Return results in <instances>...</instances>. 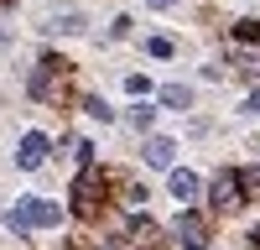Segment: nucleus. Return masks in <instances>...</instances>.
I'll use <instances>...</instances> for the list:
<instances>
[{
    "label": "nucleus",
    "mask_w": 260,
    "mask_h": 250,
    "mask_svg": "<svg viewBox=\"0 0 260 250\" xmlns=\"http://www.w3.org/2000/svg\"><path fill=\"white\" fill-rule=\"evenodd\" d=\"M6 47H11V32H6V26H0V52H6Z\"/></svg>",
    "instance_id": "6e6552de"
},
{
    "label": "nucleus",
    "mask_w": 260,
    "mask_h": 250,
    "mask_svg": "<svg viewBox=\"0 0 260 250\" xmlns=\"http://www.w3.org/2000/svg\"><path fill=\"white\" fill-rule=\"evenodd\" d=\"M172 193H177V198H192V193H198V177H192V172H172Z\"/></svg>",
    "instance_id": "39448f33"
},
{
    "label": "nucleus",
    "mask_w": 260,
    "mask_h": 250,
    "mask_svg": "<svg viewBox=\"0 0 260 250\" xmlns=\"http://www.w3.org/2000/svg\"><path fill=\"white\" fill-rule=\"evenodd\" d=\"M161 99H167V104H172V110H182V104H192V94H187V89H182V83H172V89H167V94H161Z\"/></svg>",
    "instance_id": "423d86ee"
},
{
    "label": "nucleus",
    "mask_w": 260,
    "mask_h": 250,
    "mask_svg": "<svg viewBox=\"0 0 260 250\" xmlns=\"http://www.w3.org/2000/svg\"><path fill=\"white\" fill-rule=\"evenodd\" d=\"M42 151H47V141H42V136L31 131L26 141H21V151H16V162H21V167H37V162H42Z\"/></svg>",
    "instance_id": "f03ea898"
},
{
    "label": "nucleus",
    "mask_w": 260,
    "mask_h": 250,
    "mask_svg": "<svg viewBox=\"0 0 260 250\" xmlns=\"http://www.w3.org/2000/svg\"><path fill=\"white\" fill-rule=\"evenodd\" d=\"M172 151H177V146L161 141V136H156V141H146V162H151V167H172Z\"/></svg>",
    "instance_id": "7ed1b4c3"
},
{
    "label": "nucleus",
    "mask_w": 260,
    "mask_h": 250,
    "mask_svg": "<svg viewBox=\"0 0 260 250\" xmlns=\"http://www.w3.org/2000/svg\"><path fill=\"white\" fill-rule=\"evenodd\" d=\"M57 219H62V214H57L52 203H21L16 214H11V224H16V229H31V224L47 229V224H57Z\"/></svg>",
    "instance_id": "f257e3e1"
},
{
    "label": "nucleus",
    "mask_w": 260,
    "mask_h": 250,
    "mask_svg": "<svg viewBox=\"0 0 260 250\" xmlns=\"http://www.w3.org/2000/svg\"><path fill=\"white\" fill-rule=\"evenodd\" d=\"M177 235H182V245H192V250H198V245H203V224H198V219L187 214V219L177 224Z\"/></svg>",
    "instance_id": "20e7f679"
},
{
    "label": "nucleus",
    "mask_w": 260,
    "mask_h": 250,
    "mask_svg": "<svg viewBox=\"0 0 260 250\" xmlns=\"http://www.w3.org/2000/svg\"><path fill=\"white\" fill-rule=\"evenodd\" d=\"M213 203H219V208L234 203V177H219V193H213Z\"/></svg>",
    "instance_id": "0eeeda50"
}]
</instances>
